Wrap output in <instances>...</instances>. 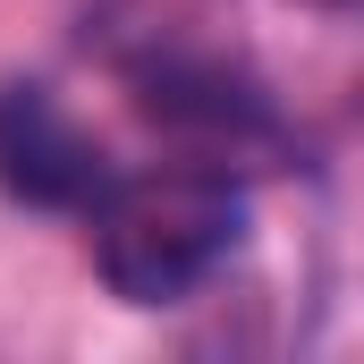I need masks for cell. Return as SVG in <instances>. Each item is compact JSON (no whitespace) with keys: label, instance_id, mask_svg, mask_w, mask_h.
Returning a JSON list of instances; mask_svg holds the SVG:
<instances>
[{"label":"cell","instance_id":"277c9868","mask_svg":"<svg viewBox=\"0 0 364 364\" xmlns=\"http://www.w3.org/2000/svg\"><path fill=\"white\" fill-rule=\"evenodd\" d=\"M305 9H331V17H348V9H356V0H305Z\"/></svg>","mask_w":364,"mask_h":364},{"label":"cell","instance_id":"7a4b0ae2","mask_svg":"<svg viewBox=\"0 0 364 364\" xmlns=\"http://www.w3.org/2000/svg\"><path fill=\"white\" fill-rule=\"evenodd\" d=\"M127 85H136V110L178 144L186 161L246 170V161L288 153L279 110L255 93V77H237V68H220V60H195V51H144V60H127Z\"/></svg>","mask_w":364,"mask_h":364},{"label":"cell","instance_id":"3957f363","mask_svg":"<svg viewBox=\"0 0 364 364\" xmlns=\"http://www.w3.org/2000/svg\"><path fill=\"white\" fill-rule=\"evenodd\" d=\"M110 153L51 102L43 85H0V186L34 212H77L110 186Z\"/></svg>","mask_w":364,"mask_h":364},{"label":"cell","instance_id":"6da1fadb","mask_svg":"<svg viewBox=\"0 0 364 364\" xmlns=\"http://www.w3.org/2000/svg\"><path fill=\"white\" fill-rule=\"evenodd\" d=\"M93 272L127 305H178L220 272L246 237V186L220 161H161V170H110L85 203Z\"/></svg>","mask_w":364,"mask_h":364}]
</instances>
